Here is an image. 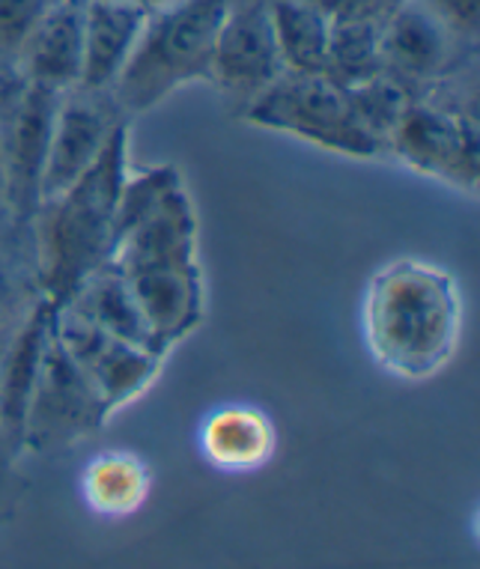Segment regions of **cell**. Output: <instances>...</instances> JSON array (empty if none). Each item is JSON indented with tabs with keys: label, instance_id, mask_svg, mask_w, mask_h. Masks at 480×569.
Returning <instances> with one entry per match:
<instances>
[{
	"label": "cell",
	"instance_id": "6da1fadb",
	"mask_svg": "<svg viewBox=\"0 0 480 569\" xmlns=\"http://www.w3.org/2000/svg\"><path fill=\"white\" fill-rule=\"evenodd\" d=\"M198 242V212L186 182H179L117 236L108 260L126 280L152 343L164 355L203 322L207 292Z\"/></svg>",
	"mask_w": 480,
	"mask_h": 569
},
{
	"label": "cell",
	"instance_id": "7a4b0ae2",
	"mask_svg": "<svg viewBox=\"0 0 480 569\" xmlns=\"http://www.w3.org/2000/svg\"><path fill=\"white\" fill-rule=\"evenodd\" d=\"M368 349L386 373L424 382L451 365L462 337V296L451 271L427 260L386 262L361 301Z\"/></svg>",
	"mask_w": 480,
	"mask_h": 569
},
{
	"label": "cell",
	"instance_id": "3957f363",
	"mask_svg": "<svg viewBox=\"0 0 480 569\" xmlns=\"http://www.w3.org/2000/svg\"><path fill=\"white\" fill-rule=\"evenodd\" d=\"M129 177V122H120L102 156L67 191L48 197L30 218L39 296L60 308L90 274L108 266L117 242V203Z\"/></svg>",
	"mask_w": 480,
	"mask_h": 569
},
{
	"label": "cell",
	"instance_id": "277c9868",
	"mask_svg": "<svg viewBox=\"0 0 480 569\" xmlns=\"http://www.w3.org/2000/svg\"><path fill=\"white\" fill-rule=\"evenodd\" d=\"M230 0H161L143 21L129 63L108 90L123 117L152 111L182 87L212 81V60Z\"/></svg>",
	"mask_w": 480,
	"mask_h": 569
},
{
	"label": "cell",
	"instance_id": "5b68a950",
	"mask_svg": "<svg viewBox=\"0 0 480 569\" xmlns=\"http://www.w3.org/2000/svg\"><path fill=\"white\" fill-rule=\"evenodd\" d=\"M246 120L257 129L290 134L347 159L386 156L377 140L358 126L347 90L329 76L283 72L254 102L246 104Z\"/></svg>",
	"mask_w": 480,
	"mask_h": 569
},
{
	"label": "cell",
	"instance_id": "8992f818",
	"mask_svg": "<svg viewBox=\"0 0 480 569\" xmlns=\"http://www.w3.org/2000/svg\"><path fill=\"white\" fill-rule=\"evenodd\" d=\"M388 152L421 177L439 179L462 194H478V113L414 96L388 140Z\"/></svg>",
	"mask_w": 480,
	"mask_h": 569
},
{
	"label": "cell",
	"instance_id": "52a82bcc",
	"mask_svg": "<svg viewBox=\"0 0 480 569\" xmlns=\"http://www.w3.org/2000/svg\"><path fill=\"white\" fill-rule=\"evenodd\" d=\"M60 93L28 84L7 72L0 87V170L16 224H30L39 206V182Z\"/></svg>",
	"mask_w": 480,
	"mask_h": 569
},
{
	"label": "cell",
	"instance_id": "ba28073f",
	"mask_svg": "<svg viewBox=\"0 0 480 569\" xmlns=\"http://www.w3.org/2000/svg\"><path fill=\"white\" fill-rule=\"evenodd\" d=\"M51 331L60 349L72 358V365L93 385L108 418L150 391L164 365V355L111 337L69 305L54 308Z\"/></svg>",
	"mask_w": 480,
	"mask_h": 569
},
{
	"label": "cell",
	"instance_id": "9c48e42d",
	"mask_svg": "<svg viewBox=\"0 0 480 569\" xmlns=\"http://www.w3.org/2000/svg\"><path fill=\"white\" fill-rule=\"evenodd\" d=\"M104 420H108V411L99 393L72 365V358L60 349L51 331L37 385L30 393L21 445L30 450L67 448L99 430Z\"/></svg>",
	"mask_w": 480,
	"mask_h": 569
},
{
	"label": "cell",
	"instance_id": "30bf717a",
	"mask_svg": "<svg viewBox=\"0 0 480 569\" xmlns=\"http://www.w3.org/2000/svg\"><path fill=\"white\" fill-rule=\"evenodd\" d=\"M120 122H126V117L113 104L111 93H93L76 87L60 96L42 182H39V203L67 191L72 182L84 177L102 156Z\"/></svg>",
	"mask_w": 480,
	"mask_h": 569
},
{
	"label": "cell",
	"instance_id": "8fae6325",
	"mask_svg": "<svg viewBox=\"0 0 480 569\" xmlns=\"http://www.w3.org/2000/svg\"><path fill=\"white\" fill-rule=\"evenodd\" d=\"M457 42L460 39L427 0H400L379 24L382 72L397 78L409 93L414 87L430 90L451 76Z\"/></svg>",
	"mask_w": 480,
	"mask_h": 569
},
{
	"label": "cell",
	"instance_id": "7c38bea8",
	"mask_svg": "<svg viewBox=\"0 0 480 569\" xmlns=\"http://www.w3.org/2000/svg\"><path fill=\"white\" fill-rule=\"evenodd\" d=\"M283 76L266 0L227 3L212 60V81L227 96L254 102L266 87Z\"/></svg>",
	"mask_w": 480,
	"mask_h": 569
},
{
	"label": "cell",
	"instance_id": "4fadbf2b",
	"mask_svg": "<svg viewBox=\"0 0 480 569\" xmlns=\"http://www.w3.org/2000/svg\"><path fill=\"white\" fill-rule=\"evenodd\" d=\"M84 72V0H57L16 57L12 76L51 93L81 87Z\"/></svg>",
	"mask_w": 480,
	"mask_h": 569
},
{
	"label": "cell",
	"instance_id": "5bb4252c",
	"mask_svg": "<svg viewBox=\"0 0 480 569\" xmlns=\"http://www.w3.org/2000/svg\"><path fill=\"white\" fill-rule=\"evenodd\" d=\"M51 319L54 308L39 296L0 349V439L16 448H21L24 415L51 337Z\"/></svg>",
	"mask_w": 480,
	"mask_h": 569
},
{
	"label": "cell",
	"instance_id": "9a60e30c",
	"mask_svg": "<svg viewBox=\"0 0 480 569\" xmlns=\"http://www.w3.org/2000/svg\"><path fill=\"white\" fill-rule=\"evenodd\" d=\"M150 7L123 0H84V72L81 90L108 93L129 63Z\"/></svg>",
	"mask_w": 480,
	"mask_h": 569
},
{
	"label": "cell",
	"instance_id": "2e32d148",
	"mask_svg": "<svg viewBox=\"0 0 480 569\" xmlns=\"http://www.w3.org/2000/svg\"><path fill=\"white\" fill-rule=\"evenodd\" d=\"M203 457L221 471H254L272 459L278 432L269 415L254 406H224L209 415L200 430Z\"/></svg>",
	"mask_w": 480,
	"mask_h": 569
},
{
	"label": "cell",
	"instance_id": "e0dca14e",
	"mask_svg": "<svg viewBox=\"0 0 480 569\" xmlns=\"http://www.w3.org/2000/svg\"><path fill=\"white\" fill-rule=\"evenodd\" d=\"M67 305L69 308H76L81 317L90 319L93 326L108 331L111 337H120L126 343L143 346V349L159 352V346L152 343L150 328L143 322L138 301L132 299L126 280L120 278L111 266H104V269H99L96 274H90V278L81 283V290H78ZM164 358H168V355H164Z\"/></svg>",
	"mask_w": 480,
	"mask_h": 569
},
{
	"label": "cell",
	"instance_id": "ac0fdd59",
	"mask_svg": "<svg viewBox=\"0 0 480 569\" xmlns=\"http://www.w3.org/2000/svg\"><path fill=\"white\" fill-rule=\"evenodd\" d=\"M269 19L283 72L322 76L331 37L329 16L308 0H269Z\"/></svg>",
	"mask_w": 480,
	"mask_h": 569
},
{
	"label": "cell",
	"instance_id": "d6986e66",
	"mask_svg": "<svg viewBox=\"0 0 480 569\" xmlns=\"http://www.w3.org/2000/svg\"><path fill=\"white\" fill-rule=\"evenodd\" d=\"M84 501L102 516H129L141 510L150 492V475L132 453H102L81 477Z\"/></svg>",
	"mask_w": 480,
	"mask_h": 569
},
{
	"label": "cell",
	"instance_id": "ffe728a7",
	"mask_svg": "<svg viewBox=\"0 0 480 569\" xmlns=\"http://www.w3.org/2000/svg\"><path fill=\"white\" fill-rule=\"evenodd\" d=\"M382 72L379 21H331L326 72L334 84L356 87Z\"/></svg>",
	"mask_w": 480,
	"mask_h": 569
},
{
	"label": "cell",
	"instance_id": "44dd1931",
	"mask_svg": "<svg viewBox=\"0 0 480 569\" xmlns=\"http://www.w3.org/2000/svg\"><path fill=\"white\" fill-rule=\"evenodd\" d=\"M343 90H347L349 108L356 113L358 126L388 152V140L403 120L406 108L414 99V93H409L397 78L386 76V72H379V76L368 78V81H361L356 87H343Z\"/></svg>",
	"mask_w": 480,
	"mask_h": 569
},
{
	"label": "cell",
	"instance_id": "7402d4cb",
	"mask_svg": "<svg viewBox=\"0 0 480 569\" xmlns=\"http://www.w3.org/2000/svg\"><path fill=\"white\" fill-rule=\"evenodd\" d=\"M57 0H0V69L12 72L16 57Z\"/></svg>",
	"mask_w": 480,
	"mask_h": 569
},
{
	"label": "cell",
	"instance_id": "603a6c76",
	"mask_svg": "<svg viewBox=\"0 0 480 569\" xmlns=\"http://www.w3.org/2000/svg\"><path fill=\"white\" fill-rule=\"evenodd\" d=\"M33 301H30V305H33ZM30 305L21 301V278L19 271H16V262L0 251V337H3V340L16 331V326H19L21 317L28 313Z\"/></svg>",
	"mask_w": 480,
	"mask_h": 569
},
{
	"label": "cell",
	"instance_id": "cb8c5ba5",
	"mask_svg": "<svg viewBox=\"0 0 480 569\" xmlns=\"http://www.w3.org/2000/svg\"><path fill=\"white\" fill-rule=\"evenodd\" d=\"M331 21H379L394 10L400 0H308Z\"/></svg>",
	"mask_w": 480,
	"mask_h": 569
},
{
	"label": "cell",
	"instance_id": "d4e9b609",
	"mask_svg": "<svg viewBox=\"0 0 480 569\" xmlns=\"http://www.w3.org/2000/svg\"><path fill=\"white\" fill-rule=\"evenodd\" d=\"M439 19L453 30L457 39H478V21H480V0H427Z\"/></svg>",
	"mask_w": 480,
	"mask_h": 569
},
{
	"label": "cell",
	"instance_id": "484cf974",
	"mask_svg": "<svg viewBox=\"0 0 480 569\" xmlns=\"http://www.w3.org/2000/svg\"><path fill=\"white\" fill-rule=\"evenodd\" d=\"M10 218V206H7V188H3V170H0V224Z\"/></svg>",
	"mask_w": 480,
	"mask_h": 569
},
{
	"label": "cell",
	"instance_id": "4316f807",
	"mask_svg": "<svg viewBox=\"0 0 480 569\" xmlns=\"http://www.w3.org/2000/svg\"><path fill=\"white\" fill-rule=\"evenodd\" d=\"M123 3H143V7H156V3H159V0H123Z\"/></svg>",
	"mask_w": 480,
	"mask_h": 569
},
{
	"label": "cell",
	"instance_id": "83f0119b",
	"mask_svg": "<svg viewBox=\"0 0 480 569\" xmlns=\"http://www.w3.org/2000/svg\"><path fill=\"white\" fill-rule=\"evenodd\" d=\"M3 78H7V69H0V87H3Z\"/></svg>",
	"mask_w": 480,
	"mask_h": 569
},
{
	"label": "cell",
	"instance_id": "f1b7e54d",
	"mask_svg": "<svg viewBox=\"0 0 480 569\" xmlns=\"http://www.w3.org/2000/svg\"><path fill=\"white\" fill-rule=\"evenodd\" d=\"M159 3H161V0H159Z\"/></svg>",
	"mask_w": 480,
	"mask_h": 569
}]
</instances>
